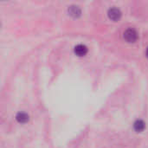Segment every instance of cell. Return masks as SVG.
<instances>
[{"instance_id": "1", "label": "cell", "mask_w": 148, "mask_h": 148, "mask_svg": "<svg viewBox=\"0 0 148 148\" xmlns=\"http://www.w3.org/2000/svg\"><path fill=\"white\" fill-rule=\"evenodd\" d=\"M124 39L127 42H134L138 39V33L134 29H127L124 32Z\"/></svg>"}, {"instance_id": "2", "label": "cell", "mask_w": 148, "mask_h": 148, "mask_svg": "<svg viewBox=\"0 0 148 148\" xmlns=\"http://www.w3.org/2000/svg\"><path fill=\"white\" fill-rule=\"evenodd\" d=\"M108 16L113 21H118L121 17V12L117 8H111L108 10Z\"/></svg>"}, {"instance_id": "3", "label": "cell", "mask_w": 148, "mask_h": 148, "mask_svg": "<svg viewBox=\"0 0 148 148\" xmlns=\"http://www.w3.org/2000/svg\"><path fill=\"white\" fill-rule=\"evenodd\" d=\"M75 53L78 56H84L88 53V48L83 44H78L75 47Z\"/></svg>"}, {"instance_id": "4", "label": "cell", "mask_w": 148, "mask_h": 148, "mask_svg": "<svg viewBox=\"0 0 148 148\" xmlns=\"http://www.w3.org/2000/svg\"><path fill=\"white\" fill-rule=\"evenodd\" d=\"M146 128V124L143 121L141 120H137L134 123V129L137 132V133H141L145 130Z\"/></svg>"}, {"instance_id": "5", "label": "cell", "mask_w": 148, "mask_h": 148, "mask_svg": "<svg viewBox=\"0 0 148 148\" xmlns=\"http://www.w3.org/2000/svg\"><path fill=\"white\" fill-rule=\"evenodd\" d=\"M69 13L70 16H74V17H78L81 16V9L78 7V6H75V5H72L69 8Z\"/></svg>"}, {"instance_id": "6", "label": "cell", "mask_w": 148, "mask_h": 148, "mask_svg": "<svg viewBox=\"0 0 148 148\" xmlns=\"http://www.w3.org/2000/svg\"><path fill=\"white\" fill-rule=\"evenodd\" d=\"M16 121L19 123H26L29 121V115L25 113H18L16 116Z\"/></svg>"}, {"instance_id": "7", "label": "cell", "mask_w": 148, "mask_h": 148, "mask_svg": "<svg viewBox=\"0 0 148 148\" xmlns=\"http://www.w3.org/2000/svg\"><path fill=\"white\" fill-rule=\"evenodd\" d=\"M147 57H148V48H147Z\"/></svg>"}]
</instances>
